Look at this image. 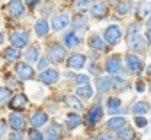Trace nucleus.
Here are the masks:
<instances>
[{
  "instance_id": "obj_51",
  "label": "nucleus",
  "mask_w": 151,
  "mask_h": 140,
  "mask_svg": "<svg viewBox=\"0 0 151 140\" xmlns=\"http://www.w3.org/2000/svg\"><path fill=\"white\" fill-rule=\"evenodd\" d=\"M146 25H147V29H151V14L147 16V23H146Z\"/></svg>"
},
{
  "instance_id": "obj_18",
  "label": "nucleus",
  "mask_w": 151,
  "mask_h": 140,
  "mask_svg": "<svg viewBox=\"0 0 151 140\" xmlns=\"http://www.w3.org/2000/svg\"><path fill=\"white\" fill-rule=\"evenodd\" d=\"M144 41L146 39H142L139 34H130L128 36V46H130V50L132 51H144Z\"/></svg>"
},
{
  "instance_id": "obj_9",
  "label": "nucleus",
  "mask_w": 151,
  "mask_h": 140,
  "mask_svg": "<svg viewBox=\"0 0 151 140\" xmlns=\"http://www.w3.org/2000/svg\"><path fill=\"white\" fill-rule=\"evenodd\" d=\"M89 13H91V16L94 20H103L109 14V7H107V4L103 2V0H96L94 4H91Z\"/></svg>"
},
{
  "instance_id": "obj_19",
  "label": "nucleus",
  "mask_w": 151,
  "mask_h": 140,
  "mask_svg": "<svg viewBox=\"0 0 151 140\" xmlns=\"http://www.w3.org/2000/svg\"><path fill=\"white\" fill-rule=\"evenodd\" d=\"M60 135H62V128L53 122L52 126H48V129L43 133V140H60Z\"/></svg>"
},
{
  "instance_id": "obj_41",
  "label": "nucleus",
  "mask_w": 151,
  "mask_h": 140,
  "mask_svg": "<svg viewBox=\"0 0 151 140\" xmlns=\"http://www.w3.org/2000/svg\"><path fill=\"white\" fill-rule=\"evenodd\" d=\"M6 82L9 84V87H18V85H20V84H18V80H16L14 76H9V75L6 76Z\"/></svg>"
},
{
  "instance_id": "obj_42",
  "label": "nucleus",
  "mask_w": 151,
  "mask_h": 140,
  "mask_svg": "<svg viewBox=\"0 0 151 140\" xmlns=\"http://www.w3.org/2000/svg\"><path fill=\"white\" fill-rule=\"evenodd\" d=\"M48 60H50L48 57H43V59H39V60H37V67H39V69H46V64H48Z\"/></svg>"
},
{
  "instance_id": "obj_39",
  "label": "nucleus",
  "mask_w": 151,
  "mask_h": 140,
  "mask_svg": "<svg viewBox=\"0 0 151 140\" xmlns=\"http://www.w3.org/2000/svg\"><path fill=\"white\" fill-rule=\"evenodd\" d=\"M135 126H137V128H146V126H147V121H146L142 115H140V117H135Z\"/></svg>"
},
{
  "instance_id": "obj_15",
  "label": "nucleus",
  "mask_w": 151,
  "mask_h": 140,
  "mask_svg": "<svg viewBox=\"0 0 151 140\" xmlns=\"http://www.w3.org/2000/svg\"><path fill=\"white\" fill-rule=\"evenodd\" d=\"M27 103H29L27 96H25L23 92H20V94H16V96H13V98H11V101H9V106H11V110H14V112H20V110H23V108L27 106Z\"/></svg>"
},
{
  "instance_id": "obj_47",
  "label": "nucleus",
  "mask_w": 151,
  "mask_h": 140,
  "mask_svg": "<svg viewBox=\"0 0 151 140\" xmlns=\"http://www.w3.org/2000/svg\"><path fill=\"white\" fill-rule=\"evenodd\" d=\"M135 89H137L139 92H144V91H146V87H144V84H142V82H139V84L135 85Z\"/></svg>"
},
{
  "instance_id": "obj_43",
  "label": "nucleus",
  "mask_w": 151,
  "mask_h": 140,
  "mask_svg": "<svg viewBox=\"0 0 151 140\" xmlns=\"http://www.w3.org/2000/svg\"><path fill=\"white\" fill-rule=\"evenodd\" d=\"M7 133V122L6 121H0V136H4Z\"/></svg>"
},
{
  "instance_id": "obj_23",
  "label": "nucleus",
  "mask_w": 151,
  "mask_h": 140,
  "mask_svg": "<svg viewBox=\"0 0 151 140\" xmlns=\"http://www.w3.org/2000/svg\"><path fill=\"white\" fill-rule=\"evenodd\" d=\"M71 23H73V27H75V32H86L87 30V20H86V16L84 14H77L73 20H71Z\"/></svg>"
},
{
  "instance_id": "obj_35",
  "label": "nucleus",
  "mask_w": 151,
  "mask_h": 140,
  "mask_svg": "<svg viewBox=\"0 0 151 140\" xmlns=\"http://www.w3.org/2000/svg\"><path fill=\"white\" fill-rule=\"evenodd\" d=\"M112 89H116V91H124V89H126V80L121 78V76H114V78H112Z\"/></svg>"
},
{
  "instance_id": "obj_32",
  "label": "nucleus",
  "mask_w": 151,
  "mask_h": 140,
  "mask_svg": "<svg viewBox=\"0 0 151 140\" xmlns=\"http://www.w3.org/2000/svg\"><path fill=\"white\" fill-rule=\"evenodd\" d=\"M93 96V87L87 84V85H80L77 87V98H82V99H89Z\"/></svg>"
},
{
  "instance_id": "obj_40",
  "label": "nucleus",
  "mask_w": 151,
  "mask_h": 140,
  "mask_svg": "<svg viewBox=\"0 0 151 140\" xmlns=\"http://www.w3.org/2000/svg\"><path fill=\"white\" fill-rule=\"evenodd\" d=\"M9 140H23V131H13L9 135Z\"/></svg>"
},
{
  "instance_id": "obj_36",
  "label": "nucleus",
  "mask_w": 151,
  "mask_h": 140,
  "mask_svg": "<svg viewBox=\"0 0 151 140\" xmlns=\"http://www.w3.org/2000/svg\"><path fill=\"white\" fill-rule=\"evenodd\" d=\"M75 7L77 9H87V7H91V0H75Z\"/></svg>"
},
{
  "instance_id": "obj_26",
  "label": "nucleus",
  "mask_w": 151,
  "mask_h": 140,
  "mask_svg": "<svg viewBox=\"0 0 151 140\" xmlns=\"http://www.w3.org/2000/svg\"><path fill=\"white\" fill-rule=\"evenodd\" d=\"M80 124H82V119H80V115H78L77 112H69V114L66 115V126H68L69 129L78 128Z\"/></svg>"
},
{
  "instance_id": "obj_46",
  "label": "nucleus",
  "mask_w": 151,
  "mask_h": 140,
  "mask_svg": "<svg viewBox=\"0 0 151 140\" xmlns=\"http://www.w3.org/2000/svg\"><path fill=\"white\" fill-rule=\"evenodd\" d=\"M96 140H112V135H110V133H101Z\"/></svg>"
},
{
  "instance_id": "obj_50",
  "label": "nucleus",
  "mask_w": 151,
  "mask_h": 140,
  "mask_svg": "<svg viewBox=\"0 0 151 140\" xmlns=\"http://www.w3.org/2000/svg\"><path fill=\"white\" fill-rule=\"evenodd\" d=\"M146 73H147V76H149V78H151V64H149V66H147V67H146Z\"/></svg>"
},
{
  "instance_id": "obj_6",
  "label": "nucleus",
  "mask_w": 151,
  "mask_h": 140,
  "mask_svg": "<svg viewBox=\"0 0 151 140\" xmlns=\"http://www.w3.org/2000/svg\"><path fill=\"white\" fill-rule=\"evenodd\" d=\"M64 55H66V48L64 44H59V43H52L48 44V59L55 64L62 62L64 60Z\"/></svg>"
},
{
  "instance_id": "obj_20",
  "label": "nucleus",
  "mask_w": 151,
  "mask_h": 140,
  "mask_svg": "<svg viewBox=\"0 0 151 140\" xmlns=\"http://www.w3.org/2000/svg\"><path fill=\"white\" fill-rule=\"evenodd\" d=\"M107 112L112 114V115H116V114H124L121 99H119V98H109V99H107Z\"/></svg>"
},
{
  "instance_id": "obj_48",
  "label": "nucleus",
  "mask_w": 151,
  "mask_h": 140,
  "mask_svg": "<svg viewBox=\"0 0 151 140\" xmlns=\"http://www.w3.org/2000/svg\"><path fill=\"white\" fill-rule=\"evenodd\" d=\"M146 41L151 44V29H147V30H146Z\"/></svg>"
},
{
  "instance_id": "obj_24",
  "label": "nucleus",
  "mask_w": 151,
  "mask_h": 140,
  "mask_svg": "<svg viewBox=\"0 0 151 140\" xmlns=\"http://www.w3.org/2000/svg\"><path fill=\"white\" fill-rule=\"evenodd\" d=\"M135 117H140V115H146L147 112H149V103H146V101H137V103H133L132 105V110H130Z\"/></svg>"
},
{
  "instance_id": "obj_10",
  "label": "nucleus",
  "mask_w": 151,
  "mask_h": 140,
  "mask_svg": "<svg viewBox=\"0 0 151 140\" xmlns=\"http://www.w3.org/2000/svg\"><path fill=\"white\" fill-rule=\"evenodd\" d=\"M52 29L55 30V32H59V30H64L68 25H69V16H68V13H55L53 16H52Z\"/></svg>"
},
{
  "instance_id": "obj_31",
  "label": "nucleus",
  "mask_w": 151,
  "mask_h": 140,
  "mask_svg": "<svg viewBox=\"0 0 151 140\" xmlns=\"http://www.w3.org/2000/svg\"><path fill=\"white\" fill-rule=\"evenodd\" d=\"M20 57H22V53H20V50H16V48H7L6 51H4V59L6 60H9V62H18L20 60Z\"/></svg>"
},
{
  "instance_id": "obj_13",
  "label": "nucleus",
  "mask_w": 151,
  "mask_h": 140,
  "mask_svg": "<svg viewBox=\"0 0 151 140\" xmlns=\"http://www.w3.org/2000/svg\"><path fill=\"white\" fill-rule=\"evenodd\" d=\"M101 115H103V110H101V106L96 103V105L91 106V110L87 112V115H86V124H87V126H94V124L101 119Z\"/></svg>"
},
{
  "instance_id": "obj_5",
  "label": "nucleus",
  "mask_w": 151,
  "mask_h": 140,
  "mask_svg": "<svg viewBox=\"0 0 151 140\" xmlns=\"http://www.w3.org/2000/svg\"><path fill=\"white\" fill-rule=\"evenodd\" d=\"M105 71H107V75H112V76H117L119 73H123V60H121V57H117V55L109 57L107 62H105Z\"/></svg>"
},
{
  "instance_id": "obj_30",
  "label": "nucleus",
  "mask_w": 151,
  "mask_h": 140,
  "mask_svg": "<svg viewBox=\"0 0 151 140\" xmlns=\"http://www.w3.org/2000/svg\"><path fill=\"white\" fill-rule=\"evenodd\" d=\"M116 133H117V138L119 140H135V131L130 126H124V128H121Z\"/></svg>"
},
{
  "instance_id": "obj_34",
  "label": "nucleus",
  "mask_w": 151,
  "mask_h": 140,
  "mask_svg": "<svg viewBox=\"0 0 151 140\" xmlns=\"http://www.w3.org/2000/svg\"><path fill=\"white\" fill-rule=\"evenodd\" d=\"M130 9H132V4L128 2V0H124V2H119V4H117V9H116V11H117L119 16H126V14L130 13Z\"/></svg>"
},
{
  "instance_id": "obj_8",
  "label": "nucleus",
  "mask_w": 151,
  "mask_h": 140,
  "mask_svg": "<svg viewBox=\"0 0 151 140\" xmlns=\"http://www.w3.org/2000/svg\"><path fill=\"white\" fill-rule=\"evenodd\" d=\"M59 71L57 69H53V67H46V69H43V71L39 73V82L41 84H45V85H53V84H57V80H59Z\"/></svg>"
},
{
  "instance_id": "obj_38",
  "label": "nucleus",
  "mask_w": 151,
  "mask_h": 140,
  "mask_svg": "<svg viewBox=\"0 0 151 140\" xmlns=\"http://www.w3.org/2000/svg\"><path fill=\"white\" fill-rule=\"evenodd\" d=\"M75 80H77L78 87H80V85H87V84H89V76H86V75H78Z\"/></svg>"
},
{
  "instance_id": "obj_28",
  "label": "nucleus",
  "mask_w": 151,
  "mask_h": 140,
  "mask_svg": "<svg viewBox=\"0 0 151 140\" xmlns=\"http://www.w3.org/2000/svg\"><path fill=\"white\" fill-rule=\"evenodd\" d=\"M109 129H112V131H119L121 128H124V126H128V122H126V119L124 117H112L110 121H109Z\"/></svg>"
},
{
  "instance_id": "obj_7",
  "label": "nucleus",
  "mask_w": 151,
  "mask_h": 140,
  "mask_svg": "<svg viewBox=\"0 0 151 140\" xmlns=\"http://www.w3.org/2000/svg\"><path fill=\"white\" fill-rule=\"evenodd\" d=\"M14 73H16L18 80H32L36 76L34 69H32V66L29 62H18L16 67H14Z\"/></svg>"
},
{
  "instance_id": "obj_12",
  "label": "nucleus",
  "mask_w": 151,
  "mask_h": 140,
  "mask_svg": "<svg viewBox=\"0 0 151 140\" xmlns=\"http://www.w3.org/2000/svg\"><path fill=\"white\" fill-rule=\"evenodd\" d=\"M62 43H64V48H77V46L80 44L78 32H75V30H66L64 36H62Z\"/></svg>"
},
{
  "instance_id": "obj_21",
  "label": "nucleus",
  "mask_w": 151,
  "mask_h": 140,
  "mask_svg": "<svg viewBox=\"0 0 151 140\" xmlns=\"http://www.w3.org/2000/svg\"><path fill=\"white\" fill-rule=\"evenodd\" d=\"M64 103H66V106L71 108L73 112H82V110H84V105H82L80 98H77V96H66V98H64Z\"/></svg>"
},
{
  "instance_id": "obj_22",
  "label": "nucleus",
  "mask_w": 151,
  "mask_h": 140,
  "mask_svg": "<svg viewBox=\"0 0 151 140\" xmlns=\"http://www.w3.org/2000/svg\"><path fill=\"white\" fill-rule=\"evenodd\" d=\"M137 18H147L149 14H151V2L149 0H142V2H139L137 4Z\"/></svg>"
},
{
  "instance_id": "obj_2",
  "label": "nucleus",
  "mask_w": 151,
  "mask_h": 140,
  "mask_svg": "<svg viewBox=\"0 0 151 140\" xmlns=\"http://www.w3.org/2000/svg\"><path fill=\"white\" fill-rule=\"evenodd\" d=\"M121 37H123V30H121L119 25H109V27L105 29V32H103V39H105V43H107L109 46L117 44V43L121 41Z\"/></svg>"
},
{
  "instance_id": "obj_1",
  "label": "nucleus",
  "mask_w": 151,
  "mask_h": 140,
  "mask_svg": "<svg viewBox=\"0 0 151 140\" xmlns=\"http://www.w3.org/2000/svg\"><path fill=\"white\" fill-rule=\"evenodd\" d=\"M29 41H30V36H29V32H27L25 29H16V30H13V32L9 34V43H11V46L16 48V50L27 46Z\"/></svg>"
},
{
  "instance_id": "obj_49",
  "label": "nucleus",
  "mask_w": 151,
  "mask_h": 140,
  "mask_svg": "<svg viewBox=\"0 0 151 140\" xmlns=\"http://www.w3.org/2000/svg\"><path fill=\"white\" fill-rule=\"evenodd\" d=\"M25 2H27V4H29V6H36V4H37V2H39V0H25Z\"/></svg>"
},
{
  "instance_id": "obj_37",
  "label": "nucleus",
  "mask_w": 151,
  "mask_h": 140,
  "mask_svg": "<svg viewBox=\"0 0 151 140\" xmlns=\"http://www.w3.org/2000/svg\"><path fill=\"white\" fill-rule=\"evenodd\" d=\"M29 140H43V135L39 133V129L32 128V129L29 131Z\"/></svg>"
},
{
  "instance_id": "obj_16",
  "label": "nucleus",
  "mask_w": 151,
  "mask_h": 140,
  "mask_svg": "<svg viewBox=\"0 0 151 140\" xmlns=\"http://www.w3.org/2000/svg\"><path fill=\"white\" fill-rule=\"evenodd\" d=\"M84 64H86V55H82V53H73L66 60V66L69 69H82Z\"/></svg>"
},
{
  "instance_id": "obj_14",
  "label": "nucleus",
  "mask_w": 151,
  "mask_h": 140,
  "mask_svg": "<svg viewBox=\"0 0 151 140\" xmlns=\"http://www.w3.org/2000/svg\"><path fill=\"white\" fill-rule=\"evenodd\" d=\"M30 126L32 128H36V129H39L41 126H45L46 122H48V115H46V112H43V110H36V112H32V115H30Z\"/></svg>"
},
{
  "instance_id": "obj_11",
  "label": "nucleus",
  "mask_w": 151,
  "mask_h": 140,
  "mask_svg": "<svg viewBox=\"0 0 151 140\" xmlns=\"http://www.w3.org/2000/svg\"><path fill=\"white\" fill-rule=\"evenodd\" d=\"M7 124L13 128V131H23L27 121H25V115H23L22 112H13V114L9 115V122H7Z\"/></svg>"
},
{
  "instance_id": "obj_45",
  "label": "nucleus",
  "mask_w": 151,
  "mask_h": 140,
  "mask_svg": "<svg viewBox=\"0 0 151 140\" xmlns=\"http://www.w3.org/2000/svg\"><path fill=\"white\" fill-rule=\"evenodd\" d=\"M89 73H91V75H96V76H98L100 69H98V66H96V64H91V66H89Z\"/></svg>"
},
{
  "instance_id": "obj_3",
  "label": "nucleus",
  "mask_w": 151,
  "mask_h": 140,
  "mask_svg": "<svg viewBox=\"0 0 151 140\" xmlns=\"http://www.w3.org/2000/svg\"><path fill=\"white\" fill-rule=\"evenodd\" d=\"M124 62H126L128 71H132L133 75H140L144 71V60L140 57H137L135 53H128L124 57Z\"/></svg>"
},
{
  "instance_id": "obj_33",
  "label": "nucleus",
  "mask_w": 151,
  "mask_h": 140,
  "mask_svg": "<svg viewBox=\"0 0 151 140\" xmlns=\"http://www.w3.org/2000/svg\"><path fill=\"white\" fill-rule=\"evenodd\" d=\"M11 98H13V92L9 87H0V106L7 105L11 101Z\"/></svg>"
},
{
  "instance_id": "obj_54",
  "label": "nucleus",
  "mask_w": 151,
  "mask_h": 140,
  "mask_svg": "<svg viewBox=\"0 0 151 140\" xmlns=\"http://www.w3.org/2000/svg\"><path fill=\"white\" fill-rule=\"evenodd\" d=\"M0 140H2V136H0Z\"/></svg>"
},
{
  "instance_id": "obj_4",
  "label": "nucleus",
  "mask_w": 151,
  "mask_h": 140,
  "mask_svg": "<svg viewBox=\"0 0 151 140\" xmlns=\"http://www.w3.org/2000/svg\"><path fill=\"white\" fill-rule=\"evenodd\" d=\"M6 9H7L9 16H13V18H16V20H20V18H23V16L27 14L25 4L22 2V0H9V4L6 6Z\"/></svg>"
},
{
  "instance_id": "obj_44",
  "label": "nucleus",
  "mask_w": 151,
  "mask_h": 140,
  "mask_svg": "<svg viewBox=\"0 0 151 140\" xmlns=\"http://www.w3.org/2000/svg\"><path fill=\"white\" fill-rule=\"evenodd\" d=\"M139 30H140V23L139 21H135V23H132V27H130V34H139Z\"/></svg>"
},
{
  "instance_id": "obj_25",
  "label": "nucleus",
  "mask_w": 151,
  "mask_h": 140,
  "mask_svg": "<svg viewBox=\"0 0 151 140\" xmlns=\"http://www.w3.org/2000/svg\"><path fill=\"white\" fill-rule=\"evenodd\" d=\"M34 32H36L37 37H45L50 32V23L46 20H37L36 25H34Z\"/></svg>"
},
{
  "instance_id": "obj_29",
  "label": "nucleus",
  "mask_w": 151,
  "mask_h": 140,
  "mask_svg": "<svg viewBox=\"0 0 151 140\" xmlns=\"http://www.w3.org/2000/svg\"><path fill=\"white\" fill-rule=\"evenodd\" d=\"M96 89H98L100 92H109V89H112V78H109V76H101V78H98V82H96Z\"/></svg>"
},
{
  "instance_id": "obj_52",
  "label": "nucleus",
  "mask_w": 151,
  "mask_h": 140,
  "mask_svg": "<svg viewBox=\"0 0 151 140\" xmlns=\"http://www.w3.org/2000/svg\"><path fill=\"white\" fill-rule=\"evenodd\" d=\"M4 39H6V36H4L2 32H0V44H2V43H4Z\"/></svg>"
},
{
  "instance_id": "obj_17",
  "label": "nucleus",
  "mask_w": 151,
  "mask_h": 140,
  "mask_svg": "<svg viewBox=\"0 0 151 140\" xmlns=\"http://www.w3.org/2000/svg\"><path fill=\"white\" fill-rule=\"evenodd\" d=\"M89 46L94 50V51H105L107 50V43H105V39L100 36V34H91L89 36Z\"/></svg>"
},
{
  "instance_id": "obj_27",
  "label": "nucleus",
  "mask_w": 151,
  "mask_h": 140,
  "mask_svg": "<svg viewBox=\"0 0 151 140\" xmlns=\"http://www.w3.org/2000/svg\"><path fill=\"white\" fill-rule=\"evenodd\" d=\"M25 59H27V62L29 64H32V62H37L39 60V48L37 46H27V50H25Z\"/></svg>"
},
{
  "instance_id": "obj_53",
  "label": "nucleus",
  "mask_w": 151,
  "mask_h": 140,
  "mask_svg": "<svg viewBox=\"0 0 151 140\" xmlns=\"http://www.w3.org/2000/svg\"><path fill=\"white\" fill-rule=\"evenodd\" d=\"M87 140H94V138H87Z\"/></svg>"
}]
</instances>
